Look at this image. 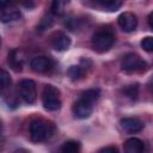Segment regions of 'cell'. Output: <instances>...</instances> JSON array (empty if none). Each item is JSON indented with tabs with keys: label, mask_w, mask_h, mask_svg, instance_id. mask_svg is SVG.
Returning a JSON list of instances; mask_svg holds the SVG:
<instances>
[{
	"label": "cell",
	"mask_w": 153,
	"mask_h": 153,
	"mask_svg": "<svg viewBox=\"0 0 153 153\" xmlns=\"http://www.w3.org/2000/svg\"><path fill=\"white\" fill-rule=\"evenodd\" d=\"M114 42H115V35H114L112 30L108 29V27H103V29L98 30L92 36V39H91V44L97 53L108 51L112 47Z\"/></svg>",
	"instance_id": "cell-1"
},
{
	"label": "cell",
	"mask_w": 153,
	"mask_h": 153,
	"mask_svg": "<svg viewBox=\"0 0 153 153\" xmlns=\"http://www.w3.org/2000/svg\"><path fill=\"white\" fill-rule=\"evenodd\" d=\"M54 131L53 123L44 120H35L30 123V137L35 142H41L51 136Z\"/></svg>",
	"instance_id": "cell-2"
},
{
	"label": "cell",
	"mask_w": 153,
	"mask_h": 153,
	"mask_svg": "<svg viewBox=\"0 0 153 153\" xmlns=\"http://www.w3.org/2000/svg\"><path fill=\"white\" fill-rule=\"evenodd\" d=\"M60 90L54 85H45L42 92V103L43 106L49 111H56L61 108Z\"/></svg>",
	"instance_id": "cell-3"
},
{
	"label": "cell",
	"mask_w": 153,
	"mask_h": 153,
	"mask_svg": "<svg viewBox=\"0 0 153 153\" xmlns=\"http://www.w3.org/2000/svg\"><path fill=\"white\" fill-rule=\"evenodd\" d=\"M121 67L127 73H140L146 71L147 63L136 54H127L121 62Z\"/></svg>",
	"instance_id": "cell-4"
},
{
	"label": "cell",
	"mask_w": 153,
	"mask_h": 153,
	"mask_svg": "<svg viewBox=\"0 0 153 153\" xmlns=\"http://www.w3.org/2000/svg\"><path fill=\"white\" fill-rule=\"evenodd\" d=\"M18 86H19V93H20L22 99L27 104L35 103V100L37 98L36 84L30 79H24L19 82Z\"/></svg>",
	"instance_id": "cell-5"
},
{
	"label": "cell",
	"mask_w": 153,
	"mask_h": 153,
	"mask_svg": "<svg viewBox=\"0 0 153 153\" xmlns=\"http://www.w3.org/2000/svg\"><path fill=\"white\" fill-rule=\"evenodd\" d=\"M92 111H93V104L81 97L73 105V114L76 118H80V120L88 118L92 115Z\"/></svg>",
	"instance_id": "cell-6"
},
{
	"label": "cell",
	"mask_w": 153,
	"mask_h": 153,
	"mask_svg": "<svg viewBox=\"0 0 153 153\" xmlns=\"http://www.w3.org/2000/svg\"><path fill=\"white\" fill-rule=\"evenodd\" d=\"M117 23L120 25V27L126 31V32H131L136 29L137 26V18L134 13L131 12H123L118 16L117 18Z\"/></svg>",
	"instance_id": "cell-7"
},
{
	"label": "cell",
	"mask_w": 153,
	"mask_h": 153,
	"mask_svg": "<svg viewBox=\"0 0 153 153\" xmlns=\"http://www.w3.org/2000/svg\"><path fill=\"white\" fill-rule=\"evenodd\" d=\"M30 67L36 73H44L53 68V61L47 56H37L31 60Z\"/></svg>",
	"instance_id": "cell-8"
},
{
	"label": "cell",
	"mask_w": 153,
	"mask_h": 153,
	"mask_svg": "<svg viewBox=\"0 0 153 153\" xmlns=\"http://www.w3.org/2000/svg\"><path fill=\"white\" fill-rule=\"evenodd\" d=\"M120 123L122 129L129 134H135L143 129V122L136 117H126L121 120Z\"/></svg>",
	"instance_id": "cell-9"
},
{
	"label": "cell",
	"mask_w": 153,
	"mask_h": 153,
	"mask_svg": "<svg viewBox=\"0 0 153 153\" xmlns=\"http://www.w3.org/2000/svg\"><path fill=\"white\" fill-rule=\"evenodd\" d=\"M123 148L127 153H141L145 149V143L139 137H130L124 142Z\"/></svg>",
	"instance_id": "cell-10"
},
{
	"label": "cell",
	"mask_w": 153,
	"mask_h": 153,
	"mask_svg": "<svg viewBox=\"0 0 153 153\" xmlns=\"http://www.w3.org/2000/svg\"><path fill=\"white\" fill-rule=\"evenodd\" d=\"M71 43H72L71 38L67 35H63V33L56 35L53 38V41H51L53 48L55 50H57V51H65V50H67L71 47Z\"/></svg>",
	"instance_id": "cell-11"
},
{
	"label": "cell",
	"mask_w": 153,
	"mask_h": 153,
	"mask_svg": "<svg viewBox=\"0 0 153 153\" xmlns=\"http://www.w3.org/2000/svg\"><path fill=\"white\" fill-rule=\"evenodd\" d=\"M8 62L11 65V67L16 72H20L22 67H23V62H24L23 53L20 50H18V49L11 50V53L8 54Z\"/></svg>",
	"instance_id": "cell-12"
},
{
	"label": "cell",
	"mask_w": 153,
	"mask_h": 153,
	"mask_svg": "<svg viewBox=\"0 0 153 153\" xmlns=\"http://www.w3.org/2000/svg\"><path fill=\"white\" fill-rule=\"evenodd\" d=\"M20 17H22V13L16 7L1 8V22L2 23H8V22L18 20Z\"/></svg>",
	"instance_id": "cell-13"
},
{
	"label": "cell",
	"mask_w": 153,
	"mask_h": 153,
	"mask_svg": "<svg viewBox=\"0 0 153 153\" xmlns=\"http://www.w3.org/2000/svg\"><path fill=\"white\" fill-rule=\"evenodd\" d=\"M71 0H53L51 2V13L54 16H57V17H61L66 13L67 11V7L69 5Z\"/></svg>",
	"instance_id": "cell-14"
},
{
	"label": "cell",
	"mask_w": 153,
	"mask_h": 153,
	"mask_svg": "<svg viewBox=\"0 0 153 153\" xmlns=\"http://www.w3.org/2000/svg\"><path fill=\"white\" fill-rule=\"evenodd\" d=\"M67 74H68V76L72 80H79V79H81L84 76L85 68L82 66H80V65H78V66H71L68 68V71H67Z\"/></svg>",
	"instance_id": "cell-15"
},
{
	"label": "cell",
	"mask_w": 153,
	"mask_h": 153,
	"mask_svg": "<svg viewBox=\"0 0 153 153\" xmlns=\"http://www.w3.org/2000/svg\"><path fill=\"white\" fill-rule=\"evenodd\" d=\"M61 151L65 153H75L80 151V142L74 141V140H69L66 141L62 146H61Z\"/></svg>",
	"instance_id": "cell-16"
},
{
	"label": "cell",
	"mask_w": 153,
	"mask_h": 153,
	"mask_svg": "<svg viewBox=\"0 0 153 153\" xmlns=\"http://www.w3.org/2000/svg\"><path fill=\"white\" fill-rule=\"evenodd\" d=\"M99 90L98 88H91V90H87V91H85L82 94H81V98H84V99H86L87 102H90V103H94V102H97V99L99 98Z\"/></svg>",
	"instance_id": "cell-17"
},
{
	"label": "cell",
	"mask_w": 153,
	"mask_h": 153,
	"mask_svg": "<svg viewBox=\"0 0 153 153\" xmlns=\"http://www.w3.org/2000/svg\"><path fill=\"white\" fill-rule=\"evenodd\" d=\"M98 2L106 11H116L121 6V0H98Z\"/></svg>",
	"instance_id": "cell-18"
},
{
	"label": "cell",
	"mask_w": 153,
	"mask_h": 153,
	"mask_svg": "<svg viewBox=\"0 0 153 153\" xmlns=\"http://www.w3.org/2000/svg\"><path fill=\"white\" fill-rule=\"evenodd\" d=\"M11 82H12V80H11V76H10L8 72H6V71L2 68L1 72H0V84H1V90L4 91L5 88L10 87V86H11Z\"/></svg>",
	"instance_id": "cell-19"
},
{
	"label": "cell",
	"mask_w": 153,
	"mask_h": 153,
	"mask_svg": "<svg viewBox=\"0 0 153 153\" xmlns=\"http://www.w3.org/2000/svg\"><path fill=\"white\" fill-rule=\"evenodd\" d=\"M126 94L131 98V99H136L137 98V93H139V86L137 85H129L124 88Z\"/></svg>",
	"instance_id": "cell-20"
},
{
	"label": "cell",
	"mask_w": 153,
	"mask_h": 153,
	"mask_svg": "<svg viewBox=\"0 0 153 153\" xmlns=\"http://www.w3.org/2000/svg\"><path fill=\"white\" fill-rule=\"evenodd\" d=\"M141 47L145 51H153V37L147 36L141 41Z\"/></svg>",
	"instance_id": "cell-21"
},
{
	"label": "cell",
	"mask_w": 153,
	"mask_h": 153,
	"mask_svg": "<svg viewBox=\"0 0 153 153\" xmlns=\"http://www.w3.org/2000/svg\"><path fill=\"white\" fill-rule=\"evenodd\" d=\"M53 25V19H51V17H47V18H43L42 19V22H41V24H39V30H45V29H48V27H50Z\"/></svg>",
	"instance_id": "cell-22"
},
{
	"label": "cell",
	"mask_w": 153,
	"mask_h": 153,
	"mask_svg": "<svg viewBox=\"0 0 153 153\" xmlns=\"http://www.w3.org/2000/svg\"><path fill=\"white\" fill-rule=\"evenodd\" d=\"M18 0H0L1 8H7V7H14L17 5Z\"/></svg>",
	"instance_id": "cell-23"
},
{
	"label": "cell",
	"mask_w": 153,
	"mask_h": 153,
	"mask_svg": "<svg viewBox=\"0 0 153 153\" xmlns=\"http://www.w3.org/2000/svg\"><path fill=\"white\" fill-rule=\"evenodd\" d=\"M99 152H100V153H103V152H105V153H108V152H111V153H117V152H118V149H117L115 146H108V147L100 148V149H99Z\"/></svg>",
	"instance_id": "cell-24"
},
{
	"label": "cell",
	"mask_w": 153,
	"mask_h": 153,
	"mask_svg": "<svg viewBox=\"0 0 153 153\" xmlns=\"http://www.w3.org/2000/svg\"><path fill=\"white\" fill-rule=\"evenodd\" d=\"M148 25H149V27L153 30V12H151L149 16H148Z\"/></svg>",
	"instance_id": "cell-25"
},
{
	"label": "cell",
	"mask_w": 153,
	"mask_h": 153,
	"mask_svg": "<svg viewBox=\"0 0 153 153\" xmlns=\"http://www.w3.org/2000/svg\"><path fill=\"white\" fill-rule=\"evenodd\" d=\"M149 87H151V88L153 90V78H152V79L149 80Z\"/></svg>",
	"instance_id": "cell-26"
}]
</instances>
